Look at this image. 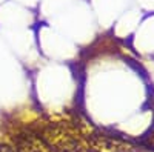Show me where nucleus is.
<instances>
[{"instance_id": "obj_3", "label": "nucleus", "mask_w": 154, "mask_h": 152, "mask_svg": "<svg viewBox=\"0 0 154 152\" xmlns=\"http://www.w3.org/2000/svg\"><path fill=\"white\" fill-rule=\"evenodd\" d=\"M0 152H14V149L8 145H0Z\"/></svg>"}, {"instance_id": "obj_2", "label": "nucleus", "mask_w": 154, "mask_h": 152, "mask_svg": "<svg viewBox=\"0 0 154 152\" xmlns=\"http://www.w3.org/2000/svg\"><path fill=\"white\" fill-rule=\"evenodd\" d=\"M146 146H149V148H152L154 149V131L148 135V138H146Z\"/></svg>"}, {"instance_id": "obj_1", "label": "nucleus", "mask_w": 154, "mask_h": 152, "mask_svg": "<svg viewBox=\"0 0 154 152\" xmlns=\"http://www.w3.org/2000/svg\"><path fill=\"white\" fill-rule=\"evenodd\" d=\"M19 152H49L46 146L34 137L25 135L19 142Z\"/></svg>"}]
</instances>
